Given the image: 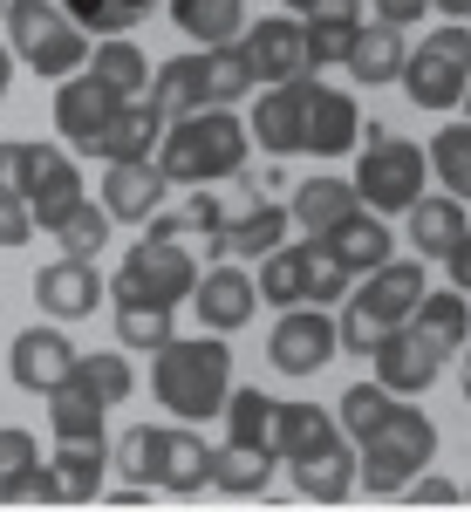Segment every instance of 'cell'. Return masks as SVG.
Here are the masks:
<instances>
[{
    "mask_svg": "<svg viewBox=\"0 0 471 512\" xmlns=\"http://www.w3.org/2000/svg\"><path fill=\"white\" fill-rule=\"evenodd\" d=\"M151 390L157 403L178 417V424H212L219 410H226V396H233V349H226V335H171L151 362Z\"/></svg>",
    "mask_w": 471,
    "mask_h": 512,
    "instance_id": "1",
    "label": "cell"
},
{
    "mask_svg": "<svg viewBox=\"0 0 471 512\" xmlns=\"http://www.w3.org/2000/svg\"><path fill=\"white\" fill-rule=\"evenodd\" d=\"M246 151H253V137H246V123L239 110H192V117L164 123V144H157V171L171 178V185H219V178H239L246 171Z\"/></svg>",
    "mask_w": 471,
    "mask_h": 512,
    "instance_id": "2",
    "label": "cell"
},
{
    "mask_svg": "<svg viewBox=\"0 0 471 512\" xmlns=\"http://www.w3.org/2000/svg\"><path fill=\"white\" fill-rule=\"evenodd\" d=\"M212 444L192 431V424H130L117 437V465L137 485H157V492H205L212 485Z\"/></svg>",
    "mask_w": 471,
    "mask_h": 512,
    "instance_id": "3",
    "label": "cell"
},
{
    "mask_svg": "<svg viewBox=\"0 0 471 512\" xmlns=\"http://www.w3.org/2000/svg\"><path fill=\"white\" fill-rule=\"evenodd\" d=\"M431 458H437V424L417 403H396L390 417L355 444V485H362L369 499H396Z\"/></svg>",
    "mask_w": 471,
    "mask_h": 512,
    "instance_id": "4",
    "label": "cell"
},
{
    "mask_svg": "<svg viewBox=\"0 0 471 512\" xmlns=\"http://www.w3.org/2000/svg\"><path fill=\"white\" fill-rule=\"evenodd\" d=\"M424 178H431V158H424V144H410V137H396L390 123H369V137L355 144V198L369 205V212H410L417 198H424Z\"/></svg>",
    "mask_w": 471,
    "mask_h": 512,
    "instance_id": "5",
    "label": "cell"
},
{
    "mask_svg": "<svg viewBox=\"0 0 471 512\" xmlns=\"http://www.w3.org/2000/svg\"><path fill=\"white\" fill-rule=\"evenodd\" d=\"M0 21H7V48H14V62H28V69L48 76V82L76 76L82 62H89V35L62 14V0H14Z\"/></svg>",
    "mask_w": 471,
    "mask_h": 512,
    "instance_id": "6",
    "label": "cell"
},
{
    "mask_svg": "<svg viewBox=\"0 0 471 512\" xmlns=\"http://www.w3.org/2000/svg\"><path fill=\"white\" fill-rule=\"evenodd\" d=\"M198 287V260L185 253V239H137L130 253H123L117 280H110V301H164V308H178V301H192Z\"/></svg>",
    "mask_w": 471,
    "mask_h": 512,
    "instance_id": "7",
    "label": "cell"
},
{
    "mask_svg": "<svg viewBox=\"0 0 471 512\" xmlns=\"http://www.w3.org/2000/svg\"><path fill=\"white\" fill-rule=\"evenodd\" d=\"M14 192H21V205H28V219H35L41 233H55L69 212H76L82 198V171H76V151L62 144H21V171H14Z\"/></svg>",
    "mask_w": 471,
    "mask_h": 512,
    "instance_id": "8",
    "label": "cell"
},
{
    "mask_svg": "<svg viewBox=\"0 0 471 512\" xmlns=\"http://www.w3.org/2000/svg\"><path fill=\"white\" fill-rule=\"evenodd\" d=\"M335 355H342V342H335V315H328V308H314V301L280 308L274 335H267V362H274L280 376H314V369H328Z\"/></svg>",
    "mask_w": 471,
    "mask_h": 512,
    "instance_id": "9",
    "label": "cell"
},
{
    "mask_svg": "<svg viewBox=\"0 0 471 512\" xmlns=\"http://www.w3.org/2000/svg\"><path fill=\"white\" fill-rule=\"evenodd\" d=\"M117 110H123V96L110 82H96L89 69L55 82V130H62V144H69L76 158H96V144H103V130H110Z\"/></svg>",
    "mask_w": 471,
    "mask_h": 512,
    "instance_id": "10",
    "label": "cell"
},
{
    "mask_svg": "<svg viewBox=\"0 0 471 512\" xmlns=\"http://www.w3.org/2000/svg\"><path fill=\"white\" fill-rule=\"evenodd\" d=\"M355 144H362V110H355V96L301 76V151H308V158H349Z\"/></svg>",
    "mask_w": 471,
    "mask_h": 512,
    "instance_id": "11",
    "label": "cell"
},
{
    "mask_svg": "<svg viewBox=\"0 0 471 512\" xmlns=\"http://www.w3.org/2000/svg\"><path fill=\"white\" fill-rule=\"evenodd\" d=\"M192 308H198V321H205L212 335H239L246 321L260 315V287H253V274H246V267L212 260V267L198 274V287H192Z\"/></svg>",
    "mask_w": 471,
    "mask_h": 512,
    "instance_id": "12",
    "label": "cell"
},
{
    "mask_svg": "<svg viewBox=\"0 0 471 512\" xmlns=\"http://www.w3.org/2000/svg\"><path fill=\"white\" fill-rule=\"evenodd\" d=\"M396 82L410 89V103H417V110L451 117V110L465 103V89H471V69L458 62V55H444V48L424 41V48H410V55H403V76H396Z\"/></svg>",
    "mask_w": 471,
    "mask_h": 512,
    "instance_id": "13",
    "label": "cell"
},
{
    "mask_svg": "<svg viewBox=\"0 0 471 512\" xmlns=\"http://www.w3.org/2000/svg\"><path fill=\"white\" fill-rule=\"evenodd\" d=\"M76 342L62 335V328H21L14 335V349H7V376H14V390L28 396H48L69 369H76Z\"/></svg>",
    "mask_w": 471,
    "mask_h": 512,
    "instance_id": "14",
    "label": "cell"
},
{
    "mask_svg": "<svg viewBox=\"0 0 471 512\" xmlns=\"http://www.w3.org/2000/svg\"><path fill=\"white\" fill-rule=\"evenodd\" d=\"M103 410H110V396L96 390V376L82 369V355H76V369L48 390V431H55V444H96L103 437Z\"/></svg>",
    "mask_w": 471,
    "mask_h": 512,
    "instance_id": "15",
    "label": "cell"
},
{
    "mask_svg": "<svg viewBox=\"0 0 471 512\" xmlns=\"http://www.w3.org/2000/svg\"><path fill=\"white\" fill-rule=\"evenodd\" d=\"M110 294V280L96 274V260H48L35 274V301H41V315H55V321H82V315H96V301Z\"/></svg>",
    "mask_w": 471,
    "mask_h": 512,
    "instance_id": "16",
    "label": "cell"
},
{
    "mask_svg": "<svg viewBox=\"0 0 471 512\" xmlns=\"http://www.w3.org/2000/svg\"><path fill=\"white\" fill-rule=\"evenodd\" d=\"M171 192V178L157 171V158H130V164H103V212L117 226H144Z\"/></svg>",
    "mask_w": 471,
    "mask_h": 512,
    "instance_id": "17",
    "label": "cell"
},
{
    "mask_svg": "<svg viewBox=\"0 0 471 512\" xmlns=\"http://www.w3.org/2000/svg\"><path fill=\"white\" fill-rule=\"evenodd\" d=\"M431 280H424V260H383V267H369L362 287H355L349 301L362 315H376L383 328H403V315L417 308V294H424Z\"/></svg>",
    "mask_w": 471,
    "mask_h": 512,
    "instance_id": "18",
    "label": "cell"
},
{
    "mask_svg": "<svg viewBox=\"0 0 471 512\" xmlns=\"http://www.w3.org/2000/svg\"><path fill=\"white\" fill-rule=\"evenodd\" d=\"M403 328H410V335H417L431 355H444V362H451V355L471 342V294H458V287L431 294V287H424V294H417V308L403 315Z\"/></svg>",
    "mask_w": 471,
    "mask_h": 512,
    "instance_id": "19",
    "label": "cell"
},
{
    "mask_svg": "<svg viewBox=\"0 0 471 512\" xmlns=\"http://www.w3.org/2000/svg\"><path fill=\"white\" fill-rule=\"evenodd\" d=\"M239 48H246V62H253L260 82L308 76V48H301V21H294V14H274V21L239 28Z\"/></svg>",
    "mask_w": 471,
    "mask_h": 512,
    "instance_id": "20",
    "label": "cell"
},
{
    "mask_svg": "<svg viewBox=\"0 0 471 512\" xmlns=\"http://www.w3.org/2000/svg\"><path fill=\"white\" fill-rule=\"evenodd\" d=\"M369 362H376V383L396 396H424L437 383V369H444V355H431L410 328H390L376 349H369Z\"/></svg>",
    "mask_w": 471,
    "mask_h": 512,
    "instance_id": "21",
    "label": "cell"
},
{
    "mask_svg": "<svg viewBox=\"0 0 471 512\" xmlns=\"http://www.w3.org/2000/svg\"><path fill=\"white\" fill-rule=\"evenodd\" d=\"M246 137H260V151H267V158H301V76L267 82V96L253 103Z\"/></svg>",
    "mask_w": 471,
    "mask_h": 512,
    "instance_id": "22",
    "label": "cell"
},
{
    "mask_svg": "<svg viewBox=\"0 0 471 512\" xmlns=\"http://www.w3.org/2000/svg\"><path fill=\"white\" fill-rule=\"evenodd\" d=\"M471 233V212H465V198H417L410 212H403V239H410V253L417 260H444L458 239Z\"/></svg>",
    "mask_w": 471,
    "mask_h": 512,
    "instance_id": "23",
    "label": "cell"
},
{
    "mask_svg": "<svg viewBox=\"0 0 471 512\" xmlns=\"http://www.w3.org/2000/svg\"><path fill=\"white\" fill-rule=\"evenodd\" d=\"M355 205H362V198H355L349 178H301V185H294V198H287V219H294L308 239H328L355 212Z\"/></svg>",
    "mask_w": 471,
    "mask_h": 512,
    "instance_id": "24",
    "label": "cell"
},
{
    "mask_svg": "<svg viewBox=\"0 0 471 512\" xmlns=\"http://www.w3.org/2000/svg\"><path fill=\"white\" fill-rule=\"evenodd\" d=\"M328 246H335V260L349 267V274H369V267H383V260H396V233L383 212H369V205H355L349 219L328 233Z\"/></svg>",
    "mask_w": 471,
    "mask_h": 512,
    "instance_id": "25",
    "label": "cell"
},
{
    "mask_svg": "<svg viewBox=\"0 0 471 512\" xmlns=\"http://www.w3.org/2000/svg\"><path fill=\"white\" fill-rule=\"evenodd\" d=\"M144 103H151L164 123L192 117L205 110V55H171V62H157L151 69V89H144Z\"/></svg>",
    "mask_w": 471,
    "mask_h": 512,
    "instance_id": "26",
    "label": "cell"
},
{
    "mask_svg": "<svg viewBox=\"0 0 471 512\" xmlns=\"http://www.w3.org/2000/svg\"><path fill=\"white\" fill-rule=\"evenodd\" d=\"M157 144H164V117H157L144 96H130L110 130H103V144H96V158L103 164H130V158H157Z\"/></svg>",
    "mask_w": 471,
    "mask_h": 512,
    "instance_id": "27",
    "label": "cell"
},
{
    "mask_svg": "<svg viewBox=\"0 0 471 512\" xmlns=\"http://www.w3.org/2000/svg\"><path fill=\"white\" fill-rule=\"evenodd\" d=\"M294 233V219H287V205L280 198H253V212H239V219H226V260H267L280 239Z\"/></svg>",
    "mask_w": 471,
    "mask_h": 512,
    "instance_id": "28",
    "label": "cell"
},
{
    "mask_svg": "<svg viewBox=\"0 0 471 512\" xmlns=\"http://www.w3.org/2000/svg\"><path fill=\"white\" fill-rule=\"evenodd\" d=\"M403 55H410V41H403V28H390V21H376V28H355V48H349V69L362 89H376V82H396L403 76Z\"/></svg>",
    "mask_w": 471,
    "mask_h": 512,
    "instance_id": "29",
    "label": "cell"
},
{
    "mask_svg": "<svg viewBox=\"0 0 471 512\" xmlns=\"http://www.w3.org/2000/svg\"><path fill=\"white\" fill-rule=\"evenodd\" d=\"M226 444H246V451H274V431H280V396H267L260 383L253 390H233L226 396ZM280 458V451H274Z\"/></svg>",
    "mask_w": 471,
    "mask_h": 512,
    "instance_id": "30",
    "label": "cell"
},
{
    "mask_svg": "<svg viewBox=\"0 0 471 512\" xmlns=\"http://www.w3.org/2000/svg\"><path fill=\"white\" fill-rule=\"evenodd\" d=\"M328 444H342L335 410H321V403H287V396H280V431H274L280 458H314V451H328Z\"/></svg>",
    "mask_w": 471,
    "mask_h": 512,
    "instance_id": "31",
    "label": "cell"
},
{
    "mask_svg": "<svg viewBox=\"0 0 471 512\" xmlns=\"http://www.w3.org/2000/svg\"><path fill=\"white\" fill-rule=\"evenodd\" d=\"M294 465V492L301 499H349L355 492V444L342 437V444H328V451H314V458H287Z\"/></svg>",
    "mask_w": 471,
    "mask_h": 512,
    "instance_id": "32",
    "label": "cell"
},
{
    "mask_svg": "<svg viewBox=\"0 0 471 512\" xmlns=\"http://www.w3.org/2000/svg\"><path fill=\"white\" fill-rule=\"evenodd\" d=\"M178 35L198 41V48H219V41H239L246 28V0H164Z\"/></svg>",
    "mask_w": 471,
    "mask_h": 512,
    "instance_id": "33",
    "label": "cell"
},
{
    "mask_svg": "<svg viewBox=\"0 0 471 512\" xmlns=\"http://www.w3.org/2000/svg\"><path fill=\"white\" fill-rule=\"evenodd\" d=\"M82 69H89L96 82H110L123 103L151 89V55H144V48H137L130 35H103V41H96V55H89Z\"/></svg>",
    "mask_w": 471,
    "mask_h": 512,
    "instance_id": "34",
    "label": "cell"
},
{
    "mask_svg": "<svg viewBox=\"0 0 471 512\" xmlns=\"http://www.w3.org/2000/svg\"><path fill=\"white\" fill-rule=\"evenodd\" d=\"M55 472V499H103V472H110V444H55L48 458Z\"/></svg>",
    "mask_w": 471,
    "mask_h": 512,
    "instance_id": "35",
    "label": "cell"
},
{
    "mask_svg": "<svg viewBox=\"0 0 471 512\" xmlns=\"http://www.w3.org/2000/svg\"><path fill=\"white\" fill-rule=\"evenodd\" d=\"M253 89H260V76H253V62H246L239 41L205 48V103H212V110H233V103L253 96Z\"/></svg>",
    "mask_w": 471,
    "mask_h": 512,
    "instance_id": "36",
    "label": "cell"
},
{
    "mask_svg": "<svg viewBox=\"0 0 471 512\" xmlns=\"http://www.w3.org/2000/svg\"><path fill=\"white\" fill-rule=\"evenodd\" d=\"M253 287H260V301H267V308H301V301H308V274H301V239H280L274 253L260 260Z\"/></svg>",
    "mask_w": 471,
    "mask_h": 512,
    "instance_id": "37",
    "label": "cell"
},
{
    "mask_svg": "<svg viewBox=\"0 0 471 512\" xmlns=\"http://www.w3.org/2000/svg\"><path fill=\"white\" fill-rule=\"evenodd\" d=\"M274 451H246V444H226L219 458H212V492H233V499H253V492H267L274 485Z\"/></svg>",
    "mask_w": 471,
    "mask_h": 512,
    "instance_id": "38",
    "label": "cell"
},
{
    "mask_svg": "<svg viewBox=\"0 0 471 512\" xmlns=\"http://www.w3.org/2000/svg\"><path fill=\"white\" fill-rule=\"evenodd\" d=\"M396 403H403V396H396V390H383V383L369 376V383H349V390L335 396V424H342V437H349V444H362V437L376 431V424L390 417Z\"/></svg>",
    "mask_w": 471,
    "mask_h": 512,
    "instance_id": "39",
    "label": "cell"
},
{
    "mask_svg": "<svg viewBox=\"0 0 471 512\" xmlns=\"http://www.w3.org/2000/svg\"><path fill=\"white\" fill-rule=\"evenodd\" d=\"M424 158H431V178H437V185L471 205V123H444V130L431 137V151H424Z\"/></svg>",
    "mask_w": 471,
    "mask_h": 512,
    "instance_id": "40",
    "label": "cell"
},
{
    "mask_svg": "<svg viewBox=\"0 0 471 512\" xmlns=\"http://www.w3.org/2000/svg\"><path fill=\"white\" fill-rule=\"evenodd\" d=\"M157 0H62V14L76 21L82 35H130Z\"/></svg>",
    "mask_w": 471,
    "mask_h": 512,
    "instance_id": "41",
    "label": "cell"
},
{
    "mask_svg": "<svg viewBox=\"0 0 471 512\" xmlns=\"http://www.w3.org/2000/svg\"><path fill=\"white\" fill-rule=\"evenodd\" d=\"M178 328H171V308L164 301H117V342L123 349H164Z\"/></svg>",
    "mask_w": 471,
    "mask_h": 512,
    "instance_id": "42",
    "label": "cell"
},
{
    "mask_svg": "<svg viewBox=\"0 0 471 512\" xmlns=\"http://www.w3.org/2000/svg\"><path fill=\"white\" fill-rule=\"evenodd\" d=\"M110 233H117V219H110L96 198H82L76 212L55 226V239H62V253H69V260H96V253L110 246Z\"/></svg>",
    "mask_w": 471,
    "mask_h": 512,
    "instance_id": "43",
    "label": "cell"
},
{
    "mask_svg": "<svg viewBox=\"0 0 471 512\" xmlns=\"http://www.w3.org/2000/svg\"><path fill=\"white\" fill-rule=\"evenodd\" d=\"M301 274H308V301L314 308H328V301H349V267L335 260V246L328 239H301Z\"/></svg>",
    "mask_w": 471,
    "mask_h": 512,
    "instance_id": "44",
    "label": "cell"
},
{
    "mask_svg": "<svg viewBox=\"0 0 471 512\" xmlns=\"http://www.w3.org/2000/svg\"><path fill=\"white\" fill-rule=\"evenodd\" d=\"M355 28H362V21H301V48H308V76H321V69H342V62H349Z\"/></svg>",
    "mask_w": 471,
    "mask_h": 512,
    "instance_id": "45",
    "label": "cell"
},
{
    "mask_svg": "<svg viewBox=\"0 0 471 512\" xmlns=\"http://www.w3.org/2000/svg\"><path fill=\"white\" fill-rule=\"evenodd\" d=\"M82 369L96 376V390L110 396V403H130V390H137V369H130V355H123V349H96V355H82Z\"/></svg>",
    "mask_w": 471,
    "mask_h": 512,
    "instance_id": "46",
    "label": "cell"
},
{
    "mask_svg": "<svg viewBox=\"0 0 471 512\" xmlns=\"http://www.w3.org/2000/svg\"><path fill=\"white\" fill-rule=\"evenodd\" d=\"M0 499H14V506H28V499H55V472L35 458V465H21V472L0 478Z\"/></svg>",
    "mask_w": 471,
    "mask_h": 512,
    "instance_id": "47",
    "label": "cell"
},
{
    "mask_svg": "<svg viewBox=\"0 0 471 512\" xmlns=\"http://www.w3.org/2000/svg\"><path fill=\"white\" fill-rule=\"evenodd\" d=\"M35 239V219H28V205L14 185H0V246H28Z\"/></svg>",
    "mask_w": 471,
    "mask_h": 512,
    "instance_id": "48",
    "label": "cell"
},
{
    "mask_svg": "<svg viewBox=\"0 0 471 512\" xmlns=\"http://www.w3.org/2000/svg\"><path fill=\"white\" fill-rule=\"evenodd\" d=\"M41 458V444L28 431H21V424H0V478L7 472H21V465H35Z\"/></svg>",
    "mask_w": 471,
    "mask_h": 512,
    "instance_id": "49",
    "label": "cell"
},
{
    "mask_svg": "<svg viewBox=\"0 0 471 512\" xmlns=\"http://www.w3.org/2000/svg\"><path fill=\"white\" fill-rule=\"evenodd\" d=\"M396 499H417V506H424V499H431V506H451V499H458V485H451V478H437L431 465H424V472L410 478V485H403V492H396Z\"/></svg>",
    "mask_w": 471,
    "mask_h": 512,
    "instance_id": "50",
    "label": "cell"
},
{
    "mask_svg": "<svg viewBox=\"0 0 471 512\" xmlns=\"http://www.w3.org/2000/svg\"><path fill=\"white\" fill-rule=\"evenodd\" d=\"M424 7H431V0H369V14H376V21H390V28L424 21Z\"/></svg>",
    "mask_w": 471,
    "mask_h": 512,
    "instance_id": "51",
    "label": "cell"
},
{
    "mask_svg": "<svg viewBox=\"0 0 471 512\" xmlns=\"http://www.w3.org/2000/svg\"><path fill=\"white\" fill-rule=\"evenodd\" d=\"M301 21H362V0H308Z\"/></svg>",
    "mask_w": 471,
    "mask_h": 512,
    "instance_id": "52",
    "label": "cell"
},
{
    "mask_svg": "<svg viewBox=\"0 0 471 512\" xmlns=\"http://www.w3.org/2000/svg\"><path fill=\"white\" fill-rule=\"evenodd\" d=\"M444 274H451V287H458V294H471V233L444 253Z\"/></svg>",
    "mask_w": 471,
    "mask_h": 512,
    "instance_id": "53",
    "label": "cell"
},
{
    "mask_svg": "<svg viewBox=\"0 0 471 512\" xmlns=\"http://www.w3.org/2000/svg\"><path fill=\"white\" fill-rule=\"evenodd\" d=\"M437 14H444V21H471V0H431Z\"/></svg>",
    "mask_w": 471,
    "mask_h": 512,
    "instance_id": "54",
    "label": "cell"
},
{
    "mask_svg": "<svg viewBox=\"0 0 471 512\" xmlns=\"http://www.w3.org/2000/svg\"><path fill=\"white\" fill-rule=\"evenodd\" d=\"M7 82H14V48L0 41V103H7Z\"/></svg>",
    "mask_w": 471,
    "mask_h": 512,
    "instance_id": "55",
    "label": "cell"
},
{
    "mask_svg": "<svg viewBox=\"0 0 471 512\" xmlns=\"http://www.w3.org/2000/svg\"><path fill=\"white\" fill-rule=\"evenodd\" d=\"M458 355H465V369H458V390H465V403H471V342H465Z\"/></svg>",
    "mask_w": 471,
    "mask_h": 512,
    "instance_id": "56",
    "label": "cell"
},
{
    "mask_svg": "<svg viewBox=\"0 0 471 512\" xmlns=\"http://www.w3.org/2000/svg\"><path fill=\"white\" fill-rule=\"evenodd\" d=\"M280 7H287V14H301V7H308V0H280Z\"/></svg>",
    "mask_w": 471,
    "mask_h": 512,
    "instance_id": "57",
    "label": "cell"
},
{
    "mask_svg": "<svg viewBox=\"0 0 471 512\" xmlns=\"http://www.w3.org/2000/svg\"><path fill=\"white\" fill-rule=\"evenodd\" d=\"M458 110H465V117H471V89H465V103H458Z\"/></svg>",
    "mask_w": 471,
    "mask_h": 512,
    "instance_id": "58",
    "label": "cell"
},
{
    "mask_svg": "<svg viewBox=\"0 0 471 512\" xmlns=\"http://www.w3.org/2000/svg\"><path fill=\"white\" fill-rule=\"evenodd\" d=\"M0 7H14V0H0Z\"/></svg>",
    "mask_w": 471,
    "mask_h": 512,
    "instance_id": "59",
    "label": "cell"
},
{
    "mask_svg": "<svg viewBox=\"0 0 471 512\" xmlns=\"http://www.w3.org/2000/svg\"><path fill=\"white\" fill-rule=\"evenodd\" d=\"M0 14H7V7H0Z\"/></svg>",
    "mask_w": 471,
    "mask_h": 512,
    "instance_id": "60",
    "label": "cell"
},
{
    "mask_svg": "<svg viewBox=\"0 0 471 512\" xmlns=\"http://www.w3.org/2000/svg\"><path fill=\"white\" fill-rule=\"evenodd\" d=\"M465 492H471V485H465Z\"/></svg>",
    "mask_w": 471,
    "mask_h": 512,
    "instance_id": "61",
    "label": "cell"
}]
</instances>
